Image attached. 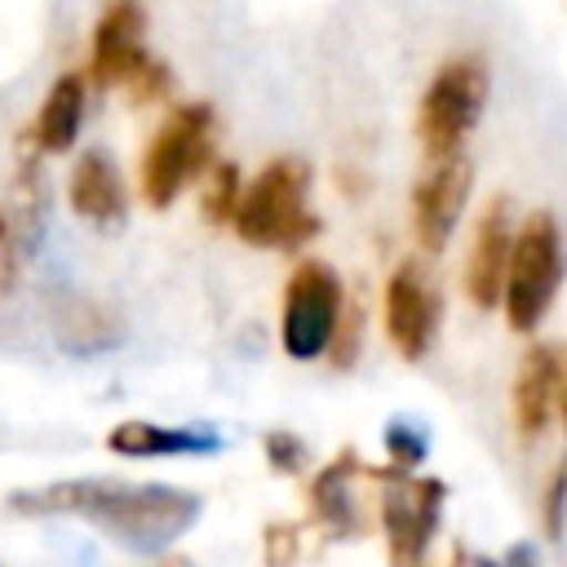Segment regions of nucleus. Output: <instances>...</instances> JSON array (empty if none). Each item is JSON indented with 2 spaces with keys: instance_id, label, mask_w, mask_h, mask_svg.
<instances>
[{
  "instance_id": "obj_4",
  "label": "nucleus",
  "mask_w": 567,
  "mask_h": 567,
  "mask_svg": "<svg viewBox=\"0 0 567 567\" xmlns=\"http://www.w3.org/2000/svg\"><path fill=\"white\" fill-rule=\"evenodd\" d=\"M487 102V66L483 58H452L434 71L425 97H421V115H416V133L430 159L456 155L461 142L470 137V128L478 124Z\"/></svg>"
},
{
  "instance_id": "obj_1",
  "label": "nucleus",
  "mask_w": 567,
  "mask_h": 567,
  "mask_svg": "<svg viewBox=\"0 0 567 567\" xmlns=\"http://www.w3.org/2000/svg\"><path fill=\"white\" fill-rule=\"evenodd\" d=\"M31 505L35 509H75L128 545H159V540L177 536L199 514L190 492L128 487V483H66V487L35 496Z\"/></svg>"
},
{
  "instance_id": "obj_9",
  "label": "nucleus",
  "mask_w": 567,
  "mask_h": 567,
  "mask_svg": "<svg viewBox=\"0 0 567 567\" xmlns=\"http://www.w3.org/2000/svg\"><path fill=\"white\" fill-rule=\"evenodd\" d=\"M509 248H514V221H509V199H492L474 226V244L465 257V297L478 310L501 306L505 292V270H509Z\"/></svg>"
},
{
  "instance_id": "obj_16",
  "label": "nucleus",
  "mask_w": 567,
  "mask_h": 567,
  "mask_svg": "<svg viewBox=\"0 0 567 567\" xmlns=\"http://www.w3.org/2000/svg\"><path fill=\"white\" fill-rule=\"evenodd\" d=\"M235 204H239V177H235V164H217L213 168V182L204 190V213L213 221L221 217H235Z\"/></svg>"
},
{
  "instance_id": "obj_14",
  "label": "nucleus",
  "mask_w": 567,
  "mask_h": 567,
  "mask_svg": "<svg viewBox=\"0 0 567 567\" xmlns=\"http://www.w3.org/2000/svg\"><path fill=\"white\" fill-rule=\"evenodd\" d=\"M80 115H84V80L80 75H62L44 106H40V120H35V137L44 151H66L80 133Z\"/></svg>"
},
{
  "instance_id": "obj_20",
  "label": "nucleus",
  "mask_w": 567,
  "mask_h": 567,
  "mask_svg": "<svg viewBox=\"0 0 567 567\" xmlns=\"http://www.w3.org/2000/svg\"><path fill=\"white\" fill-rule=\"evenodd\" d=\"M0 235H4V226H0Z\"/></svg>"
},
{
  "instance_id": "obj_17",
  "label": "nucleus",
  "mask_w": 567,
  "mask_h": 567,
  "mask_svg": "<svg viewBox=\"0 0 567 567\" xmlns=\"http://www.w3.org/2000/svg\"><path fill=\"white\" fill-rule=\"evenodd\" d=\"M540 518H545L549 540H558L563 536V523H567V456L554 465V474L545 483V509H540Z\"/></svg>"
},
{
  "instance_id": "obj_3",
  "label": "nucleus",
  "mask_w": 567,
  "mask_h": 567,
  "mask_svg": "<svg viewBox=\"0 0 567 567\" xmlns=\"http://www.w3.org/2000/svg\"><path fill=\"white\" fill-rule=\"evenodd\" d=\"M310 173L301 159H275L257 173V182L235 204V230L248 244L275 248V244H301L319 230V221L306 208Z\"/></svg>"
},
{
  "instance_id": "obj_18",
  "label": "nucleus",
  "mask_w": 567,
  "mask_h": 567,
  "mask_svg": "<svg viewBox=\"0 0 567 567\" xmlns=\"http://www.w3.org/2000/svg\"><path fill=\"white\" fill-rule=\"evenodd\" d=\"M390 452H394V461H399V465H416V461L425 456V443L399 425V430H390Z\"/></svg>"
},
{
  "instance_id": "obj_10",
  "label": "nucleus",
  "mask_w": 567,
  "mask_h": 567,
  "mask_svg": "<svg viewBox=\"0 0 567 567\" xmlns=\"http://www.w3.org/2000/svg\"><path fill=\"white\" fill-rule=\"evenodd\" d=\"M563 399V359H558V346H532L518 363V377H514V425L523 439H536L554 408Z\"/></svg>"
},
{
  "instance_id": "obj_7",
  "label": "nucleus",
  "mask_w": 567,
  "mask_h": 567,
  "mask_svg": "<svg viewBox=\"0 0 567 567\" xmlns=\"http://www.w3.org/2000/svg\"><path fill=\"white\" fill-rule=\"evenodd\" d=\"M470 159L456 151V155H443L434 159V168L416 182L412 190V230H416V244L425 252H443L456 221H461V208L470 199Z\"/></svg>"
},
{
  "instance_id": "obj_12",
  "label": "nucleus",
  "mask_w": 567,
  "mask_h": 567,
  "mask_svg": "<svg viewBox=\"0 0 567 567\" xmlns=\"http://www.w3.org/2000/svg\"><path fill=\"white\" fill-rule=\"evenodd\" d=\"M439 505H443L439 483H403V487L385 492V532H390V554L399 563L421 558V549L434 536Z\"/></svg>"
},
{
  "instance_id": "obj_13",
  "label": "nucleus",
  "mask_w": 567,
  "mask_h": 567,
  "mask_svg": "<svg viewBox=\"0 0 567 567\" xmlns=\"http://www.w3.org/2000/svg\"><path fill=\"white\" fill-rule=\"evenodd\" d=\"M71 204H75V213L89 217V221H111V217H120V208H124V186H120L111 159L84 155V159L75 164V173H71Z\"/></svg>"
},
{
  "instance_id": "obj_11",
  "label": "nucleus",
  "mask_w": 567,
  "mask_h": 567,
  "mask_svg": "<svg viewBox=\"0 0 567 567\" xmlns=\"http://www.w3.org/2000/svg\"><path fill=\"white\" fill-rule=\"evenodd\" d=\"M146 71L142 53V9L133 0H115L93 35V75L102 84H124Z\"/></svg>"
},
{
  "instance_id": "obj_6",
  "label": "nucleus",
  "mask_w": 567,
  "mask_h": 567,
  "mask_svg": "<svg viewBox=\"0 0 567 567\" xmlns=\"http://www.w3.org/2000/svg\"><path fill=\"white\" fill-rule=\"evenodd\" d=\"M208 137H213V120H208L204 106H182L164 120V128L155 133V142L146 151V164H142V190L155 208L177 199V190L204 168Z\"/></svg>"
},
{
  "instance_id": "obj_2",
  "label": "nucleus",
  "mask_w": 567,
  "mask_h": 567,
  "mask_svg": "<svg viewBox=\"0 0 567 567\" xmlns=\"http://www.w3.org/2000/svg\"><path fill=\"white\" fill-rule=\"evenodd\" d=\"M563 230L549 208L527 213V221L514 235L509 270H505V319L514 332H536V323L549 315L558 284H563Z\"/></svg>"
},
{
  "instance_id": "obj_15",
  "label": "nucleus",
  "mask_w": 567,
  "mask_h": 567,
  "mask_svg": "<svg viewBox=\"0 0 567 567\" xmlns=\"http://www.w3.org/2000/svg\"><path fill=\"white\" fill-rule=\"evenodd\" d=\"M106 443L124 456H159V452L204 447V439H190L182 430H164V425H151V421H124V425H115V434Z\"/></svg>"
},
{
  "instance_id": "obj_8",
  "label": "nucleus",
  "mask_w": 567,
  "mask_h": 567,
  "mask_svg": "<svg viewBox=\"0 0 567 567\" xmlns=\"http://www.w3.org/2000/svg\"><path fill=\"white\" fill-rule=\"evenodd\" d=\"M439 328V297L416 261H403L385 284V332L403 359H421Z\"/></svg>"
},
{
  "instance_id": "obj_5",
  "label": "nucleus",
  "mask_w": 567,
  "mask_h": 567,
  "mask_svg": "<svg viewBox=\"0 0 567 567\" xmlns=\"http://www.w3.org/2000/svg\"><path fill=\"white\" fill-rule=\"evenodd\" d=\"M341 319V279L328 261H301L288 279V301H284V350L292 359H319Z\"/></svg>"
},
{
  "instance_id": "obj_19",
  "label": "nucleus",
  "mask_w": 567,
  "mask_h": 567,
  "mask_svg": "<svg viewBox=\"0 0 567 567\" xmlns=\"http://www.w3.org/2000/svg\"><path fill=\"white\" fill-rule=\"evenodd\" d=\"M558 408H563V421H567V377H563V399H558Z\"/></svg>"
}]
</instances>
